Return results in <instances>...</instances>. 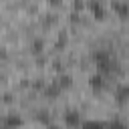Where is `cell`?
I'll return each mask as SVG.
<instances>
[{
  "label": "cell",
  "mask_w": 129,
  "mask_h": 129,
  "mask_svg": "<svg viewBox=\"0 0 129 129\" xmlns=\"http://www.w3.org/2000/svg\"><path fill=\"white\" fill-rule=\"evenodd\" d=\"M93 60H95L99 73L105 75V77H107V75H115V73H119V62H117V58L113 56V52L107 50V48H99V50H95V52H93Z\"/></svg>",
  "instance_id": "6da1fadb"
},
{
  "label": "cell",
  "mask_w": 129,
  "mask_h": 129,
  "mask_svg": "<svg viewBox=\"0 0 129 129\" xmlns=\"http://www.w3.org/2000/svg\"><path fill=\"white\" fill-rule=\"evenodd\" d=\"M62 121H64V125L67 127H71V129H77V127H81V113L79 111H75V109H71V111H64V115H62Z\"/></svg>",
  "instance_id": "7a4b0ae2"
},
{
  "label": "cell",
  "mask_w": 129,
  "mask_h": 129,
  "mask_svg": "<svg viewBox=\"0 0 129 129\" xmlns=\"http://www.w3.org/2000/svg\"><path fill=\"white\" fill-rule=\"evenodd\" d=\"M113 12L119 18H129V2L127 0H113Z\"/></svg>",
  "instance_id": "3957f363"
},
{
  "label": "cell",
  "mask_w": 129,
  "mask_h": 129,
  "mask_svg": "<svg viewBox=\"0 0 129 129\" xmlns=\"http://www.w3.org/2000/svg\"><path fill=\"white\" fill-rule=\"evenodd\" d=\"M89 85H91V89H93V91H103V89L107 87V77H105V75H101V73L91 75Z\"/></svg>",
  "instance_id": "277c9868"
},
{
  "label": "cell",
  "mask_w": 129,
  "mask_h": 129,
  "mask_svg": "<svg viewBox=\"0 0 129 129\" xmlns=\"http://www.w3.org/2000/svg\"><path fill=\"white\" fill-rule=\"evenodd\" d=\"M89 8H91V12H93V16L97 20H103L105 18V6H103L101 0H91L89 2Z\"/></svg>",
  "instance_id": "5b68a950"
},
{
  "label": "cell",
  "mask_w": 129,
  "mask_h": 129,
  "mask_svg": "<svg viewBox=\"0 0 129 129\" xmlns=\"http://www.w3.org/2000/svg\"><path fill=\"white\" fill-rule=\"evenodd\" d=\"M20 125H22V117H20V115H16V113L6 115V119H4V127H8V129H18Z\"/></svg>",
  "instance_id": "8992f818"
},
{
  "label": "cell",
  "mask_w": 129,
  "mask_h": 129,
  "mask_svg": "<svg viewBox=\"0 0 129 129\" xmlns=\"http://www.w3.org/2000/svg\"><path fill=\"white\" fill-rule=\"evenodd\" d=\"M115 99H117V103H127L129 101V85H121V87H117V91H115Z\"/></svg>",
  "instance_id": "52a82bcc"
},
{
  "label": "cell",
  "mask_w": 129,
  "mask_h": 129,
  "mask_svg": "<svg viewBox=\"0 0 129 129\" xmlns=\"http://www.w3.org/2000/svg\"><path fill=\"white\" fill-rule=\"evenodd\" d=\"M79 129H107V123H103V121H95V119H91V121H83Z\"/></svg>",
  "instance_id": "ba28073f"
},
{
  "label": "cell",
  "mask_w": 129,
  "mask_h": 129,
  "mask_svg": "<svg viewBox=\"0 0 129 129\" xmlns=\"http://www.w3.org/2000/svg\"><path fill=\"white\" fill-rule=\"evenodd\" d=\"M107 129H129V125H127L125 121H121V119H113V121L107 125Z\"/></svg>",
  "instance_id": "9c48e42d"
},
{
  "label": "cell",
  "mask_w": 129,
  "mask_h": 129,
  "mask_svg": "<svg viewBox=\"0 0 129 129\" xmlns=\"http://www.w3.org/2000/svg\"><path fill=\"white\" fill-rule=\"evenodd\" d=\"M58 93H60V87H58V83H52V85H50V87L46 89V95H48L50 99H54V97H56Z\"/></svg>",
  "instance_id": "30bf717a"
},
{
  "label": "cell",
  "mask_w": 129,
  "mask_h": 129,
  "mask_svg": "<svg viewBox=\"0 0 129 129\" xmlns=\"http://www.w3.org/2000/svg\"><path fill=\"white\" fill-rule=\"evenodd\" d=\"M71 85H73V79H71L69 75H64V77H60V79H58V87H60V89L71 87Z\"/></svg>",
  "instance_id": "8fae6325"
},
{
  "label": "cell",
  "mask_w": 129,
  "mask_h": 129,
  "mask_svg": "<svg viewBox=\"0 0 129 129\" xmlns=\"http://www.w3.org/2000/svg\"><path fill=\"white\" fill-rule=\"evenodd\" d=\"M32 46H34V52H40V46H42V42H40V40H36Z\"/></svg>",
  "instance_id": "7c38bea8"
},
{
  "label": "cell",
  "mask_w": 129,
  "mask_h": 129,
  "mask_svg": "<svg viewBox=\"0 0 129 129\" xmlns=\"http://www.w3.org/2000/svg\"><path fill=\"white\" fill-rule=\"evenodd\" d=\"M46 129H60L58 125H46Z\"/></svg>",
  "instance_id": "4fadbf2b"
},
{
  "label": "cell",
  "mask_w": 129,
  "mask_h": 129,
  "mask_svg": "<svg viewBox=\"0 0 129 129\" xmlns=\"http://www.w3.org/2000/svg\"><path fill=\"white\" fill-rule=\"evenodd\" d=\"M0 129H8V127H4V125H2V127H0Z\"/></svg>",
  "instance_id": "5bb4252c"
},
{
  "label": "cell",
  "mask_w": 129,
  "mask_h": 129,
  "mask_svg": "<svg viewBox=\"0 0 129 129\" xmlns=\"http://www.w3.org/2000/svg\"><path fill=\"white\" fill-rule=\"evenodd\" d=\"M127 69H129V64H127Z\"/></svg>",
  "instance_id": "9a60e30c"
}]
</instances>
